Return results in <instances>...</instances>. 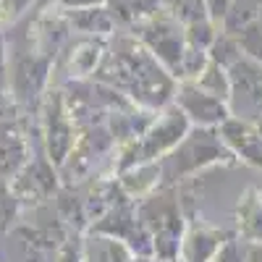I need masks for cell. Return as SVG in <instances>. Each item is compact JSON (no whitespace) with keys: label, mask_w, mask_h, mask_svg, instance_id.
<instances>
[{"label":"cell","mask_w":262,"mask_h":262,"mask_svg":"<svg viewBox=\"0 0 262 262\" xmlns=\"http://www.w3.org/2000/svg\"><path fill=\"white\" fill-rule=\"evenodd\" d=\"M95 79L121 92L144 111H160L176 95V76L134 34L118 37L105 50Z\"/></svg>","instance_id":"1"},{"label":"cell","mask_w":262,"mask_h":262,"mask_svg":"<svg viewBox=\"0 0 262 262\" xmlns=\"http://www.w3.org/2000/svg\"><path fill=\"white\" fill-rule=\"evenodd\" d=\"M137 212L149 233L152 257L163 262H179V247L186 231L179 186H158L155 191L137 200Z\"/></svg>","instance_id":"2"},{"label":"cell","mask_w":262,"mask_h":262,"mask_svg":"<svg viewBox=\"0 0 262 262\" xmlns=\"http://www.w3.org/2000/svg\"><path fill=\"white\" fill-rule=\"evenodd\" d=\"M191 128V121L176 102H168L165 107L152 116V121L142 128V134L118 147L116 152V173L139 165V163H155L163 160L168 152L176 147Z\"/></svg>","instance_id":"3"},{"label":"cell","mask_w":262,"mask_h":262,"mask_svg":"<svg viewBox=\"0 0 262 262\" xmlns=\"http://www.w3.org/2000/svg\"><path fill=\"white\" fill-rule=\"evenodd\" d=\"M233 160L236 158L223 144L217 128L191 126L189 134L160 160V179H163V186H179L181 181L196 176L200 170L210 165L233 163Z\"/></svg>","instance_id":"4"},{"label":"cell","mask_w":262,"mask_h":262,"mask_svg":"<svg viewBox=\"0 0 262 262\" xmlns=\"http://www.w3.org/2000/svg\"><path fill=\"white\" fill-rule=\"evenodd\" d=\"M131 34H134L179 81L181 60H184V53H186V32H184V24L176 16H170L168 11H155L149 18H144L139 27L131 29Z\"/></svg>","instance_id":"5"},{"label":"cell","mask_w":262,"mask_h":262,"mask_svg":"<svg viewBox=\"0 0 262 262\" xmlns=\"http://www.w3.org/2000/svg\"><path fill=\"white\" fill-rule=\"evenodd\" d=\"M42 134H45V152L48 160L60 170V165L69 160L79 142V126L66 105L63 92H48L42 105Z\"/></svg>","instance_id":"6"},{"label":"cell","mask_w":262,"mask_h":262,"mask_svg":"<svg viewBox=\"0 0 262 262\" xmlns=\"http://www.w3.org/2000/svg\"><path fill=\"white\" fill-rule=\"evenodd\" d=\"M226 71L231 79V95H228L231 116L257 121L262 113V60L242 53Z\"/></svg>","instance_id":"7"},{"label":"cell","mask_w":262,"mask_h":262,"mask_svg":"<svg viewBox=\"0 0 262 262\" xmlns=\"http://www.w3.org/2000/svg\"><path fill=\"white\" fill-rule=\"evenodd\" d=\"M173 102H176L184 116L191 121V126H207V128H217L228 116V102L210 95L207 90H202L194 79H184L176 84V95H173Z\"/></svg>","instance_id":"8"},{"label":"cell","mask_w":262,"mask_h":262,"mask_svg":"<svg viewBox=\"0 0 262 262\" xmlns=\"http://www.w3.org/2000/svg\"><path fill=\"white\" fill-rule=\"evenodd\" d=\"M58 186L55 165L42 158H29L16 176L11 179V191L18 205H39L53 196Z\"/></svg>","instance_id":"9"},{"label":"cell","mask_w":262,"mask_h":262,"mask_svg":"<svg viewBox=\"0 0 262 262\" xmlns=\"http://www.w3.org/2000/svg\"><path fill=\"white\" fill-rule=\"evenodd\" d=\"M223 144L231 149L236 160H242L252 168H262V131L257 128L254 121H244L228 116L221 126H217Z\"/></svg>","instance_id":"10"},{"label":"cell","mask_w":262,"mask_h":262,"mask_svg":"<svg viewBox=\"0 0 262 262\" xmlns=\"http://www.w3.org/2000/svg\"><path fill=\"white\" fill-rule=\"evenodd\" d=\"M231 233L221 228H210L205 223H191L184 231L181 247H179V262H212V257L221 252L228 242Z\"/></svg>","instance_id":"11"},{"label":"cell","mask_w":262,"mask_h":262,"mask_svg":"<svg viewBox=\"0 0 262 262\" xmlns=\"http://www.w3.org/2000/svg\"><path fill=\"white\" fill-rule=\"evenodd\" d=\"M81 259L84 262H134L137 252L123 238L90 228L81 236Z\"/></svg>","instance_id":"12"},{"label":"cell","mask_w":262,"mask_h":262,"mask_svg":"<svg viewBox=\"0 0 262 262\" xmlns=\"http://www.w3.org/2000/svg\"><path fill=\"white\" fill-rule=\"evenodd\" d=\"M29 160V142L21 131V123H3L0 126V176L13 179Z\"/></svg>","instance_id":"13"},{"label":"cell","mask_w":262,"mask_h":262,"mask_svg":"<svg viewBox=\"0 0 262 262\" xmlns=\"http://www.w3.org/2000/svg\"><path fill=\"white\" fill-rule=\"evenodd\" d=\"M105 55V45L97 39H86V42H79L71 50H66V58H63V74L69 81H81V79H90L95 76L97 66Z\"/></svg>","instance_id":"14"},{"label":"cell","mask_w":262,"mask_h":262,"mask_svg":"<svg viewBox=\"0 0 262 262\" xmlns=\"http://www.w3.org/2000/svg\"><path fill=\"white\" fill-rule=\"evenodd\" d=\"M238 236L249 244H262V189H247L236 205Z\"/></svg>","instance_id":"15"},{"label":"cell","mask_w":262,"mask_h":262,"mask_svg":"<svg viewBox=\"0 0 262 262\" xmlns=\"http://www.w3.org/2000/svg\"><path fill=\"white\" fill-rule=\"evenodd\" d=\"M118 184L121 189L131 196V200H142L149 191H155L158 186H163L160 179V160L155 163H139V165H131L126 170L118 173Z\"/></svg>","instance_id":"16"},{"label":"cell","mask_w":262,"mask_h":262,"mask_svg":"<svg viewBox=\"0 0 262 262\" xmlns=\"http://www.w3.org/2000/svg\"><path fill=\"white\" fill-rule=\"evenodd\" d=\"M155 11H160L158 0H113L111 16H113V21H118V24L134 29L144 18H149Z\"/></svg>","instance_id":"17"},{"label":"cell","mask_w":262,"mask_h":262,"mask_svg":"<svg viewBox=\"0 0 262 262\" xmlns=\"http://www.w3.org/2000/svg\"><path fill=\"white\" fill-rule=\"evenodd\" d=\"M196 84L202 86V90H207L210 95L215 97H221L228 102V95H231V79H228V71H226V66H221L217 60H207L205 63V69L200 71V76L194 79Z\"/></svg>","instance_id":"18"},{"label":"cell","mask_w":262,"mask_h":262,"mask_svg":"<svg viewBox=\"0 0 262 262\" xmlns=\"http://www.w3.org/2000/svg\"><path fill=\"white\" fill-rule=\"evenodd\" d=\"M71 21L76 24V29L84 32V34H111L113 27H116L113 16L107 11H102V8H95V6H84L76 18L71 16Z\"/></svg>","instance_id":"19"},{"label":"cell","mask_w":262,"mask_h":262,"mask_svg":"<svg viewBox=\"0 0 262 262\" xmlns=\"http://www.w3.org/2000/svg\"><path fill=\"white\" fill-rule=\"evenodd\" d=\"M158 3L163 6V11L176 16L181 24H189V21H196V18H207L202 0H158Z\"/></svg>","instance_id":"20"},{"label":"cell","mask_w":262,"mask_h":262,"mask_svg":"<svg viewBox=\"0 0 262 262\" xmlns=\"http://www.w3.org/2000/svg\"><path fill=\"white\" fill-rule=\"evenodd\" d=\"M16 205H18V200H16L13 191H11V181L0 176V233L11 226Z\"/></svg>","instance_id":"21"},{"label":"cell","mask_w":262,"mask_h":262,"mask_svg":"<svg viewBox=\"0 0 262 262\" xmlns=\"http://www.w3.org/2000/svg\"><path fill=\"white\" fill-rule=\"evenodd\" d=\"M8 66L3 60V50H0V118H8V111L13 107V97L8 95Z\"/></svg>","instance_id":"22"},{"label":"cell","mask_w":262,"mask_h":262,"mask_svg":"<svg viewBox=\"0 0 262 262\" xmlns=\"http://www.w3.org/2000/svg\"><path fill=\"white\" fill-rule=\"evenodd\" d=\"M205 3V11H207V18L210 21H223L231 11V3L233 0H202Z\"/></svg>","instance_id":"23"},{"label":"cell","mask_w":262,"mask_h":262,"mask_svg":"<svg viewBox=\"0 0 262 262\" xmlns=\"http://www.w3.org/2000/svg\"><path fill=\"white\" fill-rule=\"evenodd\" d=\"M247 262H262V244H249Z\"/></svg>","instance_id":"24"},{"label":"cell","mask_w":262,"mask_h":262,"mask_svg":"<svg viewBox=\"0 0 262 262\" xmlns=\"http://www.w3.org/2000/svg\"><path fill=\"white\" fill-rule=\"evenodd\" d=\"M66 6H95L97 0H63Z\"/></svg>","instance_id":"25"},{"label":"cell","mask_w":262,"mask_h":262,"mask_svg":"<svg viewBox=\"0 0 262 262\" xmlns=\"http://www.w3.org/2000/svg\"><path fill=\"white\" fill-rule=\"evenodd\" d=\"M134 262H163V259H158V257H137Z\"/></svg>","instance_id":"26"},{"label":"cell","mask_w":262,"mask_h":262,"mask_svg":"<svg viewBox=\"0 0 262 262\" xmlns=\"http://www.w3.org/2000/svg\"><path fill=\"white\" fill-rule=\"evenodd\" d=\"M254 123H257V128H259V131H262V113H259V118H257V121H254Z\"/></svg>","instance_id":"27"}]
</instances>
